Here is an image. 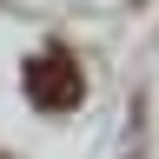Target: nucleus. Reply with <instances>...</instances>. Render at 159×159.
<instances>
[{
  "label": "nucleus",
  "mask_w": 159,
  "mask_h": 159,
  "mask_svg": "<svg viewBox=\"0 0 159 159\" xmlns=\"http://www.w3.org/2000/svg\"><path fill=\"white\" fill-rule=\"evenodd\" d=\"M80 66H73V53L66 47H40L33 60H27V99L40 113H73L80 106Z\"/></svg>",
  "instance_id": "f257e3e1"
}]
</instances>
